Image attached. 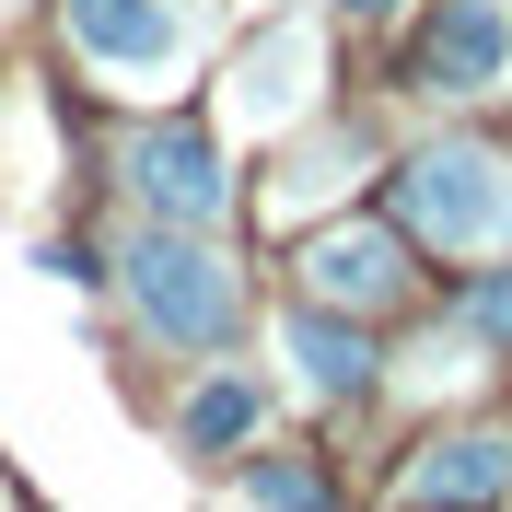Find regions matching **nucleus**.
Returning <instances> with one entry per match:
<instances>
[{"label": "nucleus", "mask_w": 512, "mask_h": 512, "mask_svg": "<svg viewBox=\"0 0 512 512\" xmlns=\"http://www.w3.org/2000/svg\"><path fill=\"white\" fill-rule=\"evenodd\" d=\"M70 47L117 82V94H163L198 59V0H59Z\"/></svg>", "instance_id": "nucleus-3"}, {"label": "nucleus", "mask_w": 512, "mask_h": 512, "mask_svg": "<svg viewBox=\"0 0 512 512\" xmlns=\"http://www.w3.org/2000/svg\"><path fill=\"white\" fill-rule=\"evenodd\" d=\"M128 187L152 198L163 222H222L233 210V175H222V140H210V128H152V140L128 152Z\"/></svg>", "instance_id": "nucleus-4"}, {"label": "nucleus", "mask_w": 512, "mask_h": 512, "mask_svg": "<svg viewBox=\"0 0 512 512\" xmlns=\"http://www.w3.org/2000/svg\"><path fill=\"white\" fill-rule=\"evenodd\" d=\"M256 408H268V396H256L245 373H210V384L187 396V419H175V431H187V454H233V443L256 431Z\"/></svg>", "instance_id": "nucleus-10"}, {"label": "nucleus", "mask_w": 512, "mask_h": 512, "mask_svg": "<svg viewBox=\"0 0 512 512\" xmlns=\"http://www.w3.org/2000/svg\"><path fill=\"white\" fill-rule=\"evenodd\" d=\"M280 350H291V373H303V396H373V361H384L338 303H303V315L280 326Z\"/></svg>", "instance_id": "nucleus-9"}, {"label": "nucleus", "mask_w": 512, "mask_h": 512, "mask_svg": "<svg viewBox=\"0 0 512 512\" xmlns=\"http://www.w3.org/2000/svg\"><path fill=\"white\" fill-rule=\"evenodd\" d=\"M396 222L443 256H501L512 245V152L489 140H431L396 163Z\"/></svg>", "instance_id": "nucleus-1"}, {"label": "nucleus", "mask_w": 512, "mask_h": 512, "mask_svg": "<svg viewBox=\"0 0 512 512\" xmlns=\"http://www.w3.org/2000/svg\"><path fill=\"white\" fill-rule=\"evenodd\" d=\"M466 338H501L512 350V268H489V280L466 291Z\"/></svg>", "instance_id": "nucleus-11"}, {"label": "nucleus", "mask_w": 512, "mask_h": 512, "mask_svg": "<svg viewBox=\"0 0 512 512\" xmlns=\"http://www.w3.org/2000/svg\"><path fill=\"white\" fill-rule=\"evenodd\" d=\"M315 105V24H280L268 47L233 59V128H280Z\"/></svg>", "instance_id": "nucleus-8"}, {"label": "nucleus", "mask_w": 512, "mask_h": 512, "mask_svg": "<svg viewBox=\"0 0 512 512\" xmlns=\"http://www.w3.org/2000/svg\"><path fill=\"white\" fill-rule=\"evenodd\" d=\"M512 59V24H501V0H443L431 12V35H419V82L431 94H489Z\"/></svg>", "instance_id": "nucleus-6"}, {"label": "nucleus", "mask_w": 512, "mask_h": 512, "mask_svg": "<svg viewBox=\"0 0 512 512\" xmlns=\"http://www.w3.org/2000/svg\"><path fill=\"white\" fill-rule=\"evenodd\" d=\"M350 12H361V24H384V12H396V0H350Z\"/></svg>", "instance_id": "nucleus-13"}, {"label": "nucleus", "mask_w": 512, "mask_h": 512, "mask_svg": "<svg viewBox=\"0 0 512 512\" xmlns=\"http://www.w3.org/2000/svg\"><path fill=\"white\" fill-rule=\"evenodd\" d=\"M396 501H512V431H443L396 466Z\"/></svg>", "instance_id": "nucleus-7"}, {"label": "nucleus", "mask_w": 512, "mask_h": 512, "mask_svg": "<svg viewBox=\"0 0 512 512\" xmlns=\"http://www.w3.org/2000/svg\"><path fill=\"white\" fill-rule=\"evenodd\" d=\"M245 489H256V501H326V478H303V466H256Z\"/></svg>", "instance_id": "nucleus-12"}, {"label": "nucleus", "mask_w": 512, "mask_h": 512, "mask_svg": "<svg viewBox=\"0 0 512 512\" xmlns=\"http://www.w3.org/2000/svg\"><path fill=\"white\" fill-rule=\"evenodd\" d=\"M303 291H315V303H338V315H373V303H396V291H408V245H396V233H373V222H338V233H315V245H303Z\"/></svg>", "instance_id": "nucleus-5"}, {"label": "nucleus", "mask_w": 512, "mask_h": 512, "mask_svg": "<svg viewBox=\"0 0 512 512\" xmlns=\"http://www.w3.org/2000/svg\"><path fill=\"white\" fill-rule=\"evenodd\" d=\"M128 303H140V326H152V338H175V350H222L233 315H245V291H233L222 256L198 245V222L140 233V245H128Z\"/></svg>", "instance_id": "nucleus-2"}]
</instances>
